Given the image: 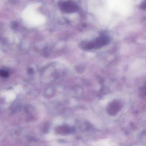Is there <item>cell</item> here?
<instances>
[{"mask_svg": "<svg viewBox=\"0 0 146 146\" xmlns=\"http://www.w3.org/2000/svg\"><path fill=\"white\" fill-rule=\"evenodd\" d=\"M141 7H142L143 9H146V1L143 2V4L142 5Z\"/></svg>", "mask_w": 146, "mask_h": 146, "instance_id": "277c9868", "label": "cell"}, {"mask_svg": "<svg viewBox=\"0 0 146 146\" xmlns=\"http://www.w3.org/2000/svg\"><path fill=\"white\" fill-rule=\"evenodd\" d=\"M62 5V6L61 7V9L65 12H67L75 11L76 8V6L74 5L72 3H66L63 4Z\"/></svg>", "mask_w": 146, "mask_h": 146, "instance_id": "7a4b0ae2", "label": "cell"}, {"mask_svg": "<svg viewBox=\"0 0 146 146\" xmlns=\"http://www.w3.org/2000/svg\"><path fill=\"white\" fill-rule=\"evenodd\" d=\"M120 109V104L118 102H113L109 106L108 111L111 115H114L118 112Z\"/></svg>", "mask_w": 146, "mask_h": 146, "instance_id": "6da1fadb", "label": "cell"}, {"mask_svg": "<svg viewBox=\"0 0 146 146\" xmlns=\"http://www.w3.org/2000/svg\"><path fill=\"white\" fill-rule=\"evenodd\" d=\"M0 74L1 75V76L3 77L7 78L9 76V73L8 72L5 70H1L0 72Z\"/></svg>", "mask_w": 146, "mask_h": 146, "instance_id": "3957f363", "label": "cell"}]
</instances>
